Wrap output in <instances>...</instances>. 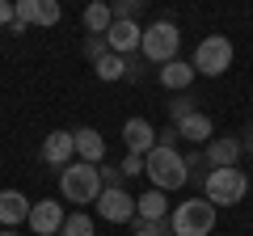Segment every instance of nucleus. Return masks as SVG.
Returning a JSON list of instances; mask_svg holds the SVG:
<instances>
[{"instance_id":"f257e3e1","label":"nucleus","mask_w":253,"mask_h":236,"mask_svg":"<svg viewBox=\"0 0 253 236\" xmlns=\"http://www.w3.org/2000/svg\"><path fill=\"white\" fill-rule=\"evenodd\" d=\"M144 173H148V182H152V190H161V194H169V190H177V186L190 182L181 152L177 148H161V144L144 156Z\"/></svg>"},{"instance_id":"f03ea898","label":"nucleus","mask_w":253,"mask_h":236,"mask_svg":"<svg viewBox=\"0 0 253 236\" xmlns=\"http://www.w3.org/2000/svg\"><path fill=\"white\" fill-rule=\"evenodd\" d=\"M219 211L207 198H186L169 211V236H211Z\"/></svg>"},{"instance_id":"7ed1b4c3","label":"nucleus","mask_w":253,"mask_h":236,"mask_svg":"<svg viewBox=\"0 0 253 236\" xmlns=\"http://www.w3.org/2000/svg\"><path fill=\"white\" fill-rule=\"evenodd\" d=\"M101 194V173L97 164H84V160H72L68 169H59V198L63 202H76V211L84 202H97Z\"/></svg>"},{"instance_id":"20e7f679","label":"nucleus","mask_w":253,"mask_h":236,"mask_svg":"<svg viewBox=\"0 0 253 236\" xmlns=\"http://www.w3.org/2000/svg\"><path fill=\"white\" fill-rule=\"evenodd\" d=\"M245 194H249L245 169H207V177H203V198H207L215 211L245 202Z\"/></svg>"},{"instance_id":"39448f33","label":"nucleus","mask_w":253,"mask_h":236,"mask_svg":"<svg viewBox=\"0 0 253 236\" xmlns=\"http://www.w3.org/2000/svg\"><path fill=\"white\" fill-rule=\"evenodd\" d=\"M177 46H181V30L177 21L161 17L152 21V26H144V38H139V55H144L148 64H169V59H177Z\"/></svg>"},{"instance_id":"423d86ee","label":"nucleus","mask_w":253,"mask_h":236,"mask_svg":"<svg viewBox=\"0 0 253 236\" xmlns=\"http://www.w3.org/2000/svg\"><path fill=\"white\" fill-rule=\"evenodd\" d=\"M194 76H224L232 68V42L224 34H207L199 46H194V59H190Z\"/></svg>"},{"instance_id":"0eeeda50","label":"nucleus","mask_w":253,"mask_h":236,"mask_svg":"<svg viewBox=\"0 0 253 236\" xmlns=\"http://www.w3.org/2000/svg\"><path fill=\"white\" fill-rule=\"evenodd\" d=\"M63 219H68L63 202H55V198H42V202H30V219H26V224L34 228V236H59Z\"/></svg>"},{"instance_id":"6e6552de","label":"nucleus","mask_w":253,"mask_h":236,"mask_svg":"<svg viewBox=\"0 0 253 236\" xmlns=\"http://www.w3.org/2000/svg\"><path fill=\"white\" fill-rule=\"evenodd\" d=\"M97 215L106 224H131L135 219V198L118 186V190H101L97 194Z\"/></svg>"},{"instance_id":"1a4fd4ad","label":"nucleus","mask_w":253,"mask_h":236,"mask_svg":"<svg viewBox=\"0 0 253 236\" xmlns=\"http://www.w3.org/2000/svg\"><path fill=\"white\" fill-rule=\"evenodd\" d=\"M101 38H106V51H110V55H123V59H126V55L139 51L144 26H135V21H110V30H106Z\"/></svg>"},{"instance_id":"9d476101","label":"nucleus","mask_w":253,"mask_h":236,"mask_svg":"<svg viewBox=\"0 0 253 236\" xmlns=\"http://www.w3.org/2000/svg\"><path fill=\"white\" fill-rule=\"evenodd\" d=\"M241 156H245V148H241L236 135H215L203 148V160H207L211 169H241Z\"/></svg>"},{"instance_id":"9b49d317","label":"nucleus","mask_w":253,"mask_h":236,"mask_svg":"<svg viewBox=\"0 0 253 236\" xmlns=\"http://www.w3.org/2000/svg\"><path fill=\"white\" fill-rule=\"evenodd\" d=\"M123 144H126L131 156H148L156 148V127L148 118H126L123 122Z\"/></svg>"},{"instance_id":"f8f14e48","label":"nucleus","mask_w":253,"mask_h":236,"mask_svg":"<svg viewBox=\"0 0 253 236\" xmlns=\"http://www.w3.org/2000/svg\"><path fill=\"white\" fill-rule=\"evenodd\" d=\"M42 160L51 169H68L76 160V144H72V131H51L42 139Z\"/></svg>"},{"instance_id":"ddd939ff","label":"nucleus","mask_w":253,"mask_h":236,"mask_svg":"<svg viewBox=\"0 0 253 236\" xmlns=\"http://www.w3.org/2000/svg\"><path fill=\"white\" fill-rule=\"evenodd\" d=\"M177 139H186V144H194V148H207L211 139H215V127H211V118L203 114V110H194L190 118L177 122Z\"/></svg>"},{"instance_id":"4468645a","label":"nucleus","mask_w":253,"mask_h":236,"mask_svg":"<svg viewBox=\"0 0 253 236\" xmlns=\"http://www.w3.org/2000/svg\"><path fill=\"white\" fill-rule=\"evenodd\" d=\"M72 144H76V160H84V164H101V156H106V139L93 127H76Z\"/></svg>"},{"instance_id":"2eb2a0df","label":"nucleus","mask_w":253,"mask_h":236,"mask_svg":"<svg viewBox=\"0 0 253 236\" xmlns=\"http://www.w3.org/2000/svg\"><path fill=\"white\" fill-rule=\"evenodd\" d=\"M30 219V198L21 190H0V228H17Z\"/></svg>"},{"instance_id":"dca6fc26","label":"nucleus","mask_w":253,"mask_h":236,"mask_svg":"<svg viewBox=\"0 0 253 236\" xmlns=\"http://www.w3.org/2000/svg\"><path fill=\"white\" fill-rule=\"evenodd\" d=\"M156 76H161V84L169 93H186L190 84H194V68H190L186 59H169V64H161V72H156Z\"/></svg>"},{"instance_id":"f3484780","label":"nucleus","mask_w":253,"mask_h":236,"mask_svg":"<svg viewBox=\"0 0 253 236\" xmlns=\"http://www.w3.org/2000/svg\"><path fill=\"white\" fill-rule=\"evenodd\" d=\"M169 198H165L161 190H144L135 198V219H148V224H161V219H169Z\"/></svg>"},{"instance_id":"a211bd4d","label":"nucleus","mask_w":253,"mask_h":236,"mask_svg":"<svg viewBox=\"0 0 253 236\" xmlns=\"http://www.w3.org/2000/svg\"><path fill=\"white\" fill-rule=\"evenodd\" d=\"M110 21H114V17H110V4H101V0L84 9V30H89V34H97V38H101V34L110 30Z\"/></svg>"},{"instance_id":"6ab92c4d","label":"nucleus","mask_w":253,"mask_h":236,"mask_svg":"<svg viewBox=\"0 0 253 236\" xmlns=\"http://www.w3.org/2000/svg\"><path fill=\"white\" fill-rule=\"evenodd\" d=\"M59 236H93V219L84 215V211H72V215L63 219Z\"/></svg>"},{"instance_id":"aec40b11","label":"nucleus","mask_w":253,"mask_h":236,"mask_svg":"<svg viewBox=\"0 0 253 236\" xmlns=\"http://www.w3.org/2000/svg\"><path fill=\"white\" fill-rule=\"evenodd\" d=\"M93 72H97V80H123V55H101Z\"/></svg>"},{"instance_id":"412c9836","label":"nucleus","mask_w":253,"mask_h":236,"mask_svg":"<svg viewBox=\"0 0 253 236\" xmlns=\"http://www.w3.org/2000/svg\"><path fill=\"white\" fill-rule=\"evenodd\" d=\"M194 110H199V106H194V97H190V93H177V97L169 101V118H173V127H177L181 118H190Z\"/></svg>"},{"instance_id":"4be33fe9","label":"nucleus","mask_w":253,"mask_h":236,"mask_svg":"<svg viewBox=\"0 0 253 236\" xmlns=\"http://www.w3.org/2000/svg\"><path fill=\"white\" fill-rule=\"evenodd\" d=\"M59 17H63L59 0H38V17H34V26H59Z\"/></svg>"},{"instance_id":"5701e85b","label":"nucleus","mask_w":253,"mask_h":236,"mask_svg":"<svg viewBox=\"0 0 253 236\" xmlns=\"http://www.w3.org/2000/svg\"><path fill=\"white\" fill-rule=\"evenodd\" d=\"M131 236H169V219L148 224V219H131Z\"/></svg>"},{"instance_id":"b1692460","label":"nucleus","mask_w":253,"mask_h":236,"mask_svg":"<svg viewBox=\"0 0 253 236\" xmlns=\"http://www.w3.org/2000/svg\"><path fill=\"white\" fill-rule=\"evenodd\" d=\"M139 9H144L139 0H114V4H110V17H114V21H135Z\"/></svg>"},{"instance_id":"393cba45","label":"nucleus","mask_w":253,"mask_h":236,"mask_svg":"<svg viewBox=\"0 0 253 236\" xmlns=\"http://www.w3.org/2000/svg\"><path fill=\"white\" fill-rule=\"evenodd\" d=\"M139 76H144V55H126L123 59V80H139Z\"/></svg>"},{"instance_id":"a878e982","label":"nucleus","mask_w":253,"mask_h":236,"mask_svg":"<svg viewBox=\"0 0 253 236\" xmlns=\"http://www.w3.org/2000/svg\"><path fill=\"white\" fill-rule=\"evenodd\" d=\"M101 55H110V51H106V38L89 34V38H84V59H93V64H97Z\"/></svg>"},{"instance_id":"bb28decb","label":"nucleus","mask_w":253,"mask_h":236,"mask_svg":"<svg viewBox=\"0 0 253 236\" xmlns=\"http://www.w3.org/2000/svg\"><path fill=\"white\" fill-rule=\"evenodd\" d=\"M118 173H123V182H126V177H139V173H144V156H131V152H126V160L118 164Z\"/></svg>"},{"instance_id":"cd10ccee","label":"nucleus","mask_w":253,"mask_h":236,"mask_svg":"<svg viewBox=\"0 0 253 236\" xmlns=\"http://www.w3.org/2000/svg\"><path fill=\"white\" fill-rule=\"evenodd\" d=\"M181 160H186V173H190V177H207V173H203V169H207V160H203V152H186Z\"/></svg>"},{"instance_id":"c85d7f7f","label":"nucleus","mask_w":253,"mask_h":236,"mask_svg":"<svg viewBox=\"0 0 253 236\" xmlns=\"http://www.w3.org/2000/svg\"><path fill=\"white\" fill-rule=\"evenodd\" d=\"M13 26V0H0V30Z\"/></svg>"},{"instance_id":"c756f323","label":"nucleus","mask_w":253,"mask_h":236,"mask_svg":"<svg viewBox=\"0 0 253 236\" xmlns=\"http://www.w3.org/2000/svg\"><path fill=\"white\" fill-rule=\"evenodd\" d=\"M241 148H245V156H253V139H249V135L241 139Z\"/></svg>"},{"instance_id":"7c9ffc66","label":"nucleus","mask_w":253,"mask_h":236,"mask_svg":"<svg viewBox=\"0 0 253 236\" xmlns=\"http://www.w3.org/2000/svg\"><path fill=\"white\" fill-rule=\"evenodd\" d=\"M0 236H17V228H0Z\"/></svg>"},{"instance_id":"2f4dec72","label":"nucleus","mask_w":253,"mask_h":236,"mask_svg":"<svg viewBox=\"0 0 253 236\" xmlns=\"http://www.w3.org/2000/svg\"><path fill=\"white\" fill-rule=\"evenodd\" d=\"M245 135H249V139H253V127H249V131H245Z\"/></svg>"}]
</instances>
